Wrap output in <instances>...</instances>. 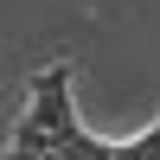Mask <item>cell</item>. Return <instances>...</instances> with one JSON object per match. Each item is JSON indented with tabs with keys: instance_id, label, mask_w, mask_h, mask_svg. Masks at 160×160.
Returning a JSON list of instances; mask_svg holds the SVG:
<instances>
[{
	"instance_id": "cell-3",
	"label": "cell",
	"mask_w": 160,
	"mask_h": 160,
	"mask_svg": "<svg viewBox=\"0 0 160 160\" xmlns=\"http://www.w3.org/2000/svg\"><path fill=\"white\" fill-rule=\"evenodd\" d=\"M0 160H38V154H19V148H13V154H0Z\"/></svg>"
},
{
	"instance_id": "cell-2",
	"label": "cell",
	"mask_w": 160,
	"mask_h": 160,
	"mask_svg": "<svg viewBox=\"0 0 160 160\" xmlns=\"http://www.w3.org/2000/svg\"><path fill=\"white\" fill-rule=\"evenodd\" d=\"M13 148H19V154H38V160H51V148H58V135H51V128L38 122L32 109H26V115H19V128H13Z\"/></svg>"
},
{
	"instance_id": "cell-1",
	"label": "cell",
	"mask_w": 160,
	"mask_h": 160,
	"mask_svg": "<svg viewBox=\"0 0 160 160\" xmlns=\"http://www.w3.org/2000/svg\"><path fill=\"white\" fill-rule=\"evenodd\" d=\"M26 109H32L38 122L58 135V141H83V135H90V128L77 122V102H71V71H64V64H51V71H38V77H32V102H26Z\"/></svg>"
}]
</instances>
